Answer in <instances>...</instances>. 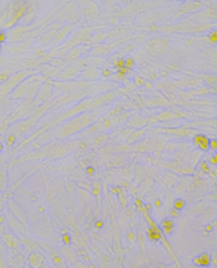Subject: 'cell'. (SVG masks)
I'll list each match as a JSON object with an SVG mask.
<instances>
[{"mask_svg":"<svg viewBox=\"0 0 217 268\" xmlns=\"http://www.w3.org/2000/svg\"><path fill=\"white\" fill-rule=\"evenodd\" d=\"M159 228L162 231V235L169 236V235H172V232H173V228H175V222H173L172 218H165V219H163L160 222Z\"/></svg>","mask_w":217,"mask_h":268,"instance_id":"cell-1","label":"cell"},{"mask_svg":"<svg viewBox=\"0 0 217 268\" xmlns=\"http://www.w3.org/2000/svg\"><path fill=\"white\" fill-rule=\"evenodd\" d=\"M193 263L198 267H204V268L209 267L211 266V254L207 253V251H204V253L199 254L198 256H195L193 259Z\"/></svg>","mask_w":217,"mask_h":268,"instance_id":"cell-2","label":"cell"},{"mask_svg":"<svg viewBox=\"0 0 217 268\" xmlns=\"http://www.w3.org/2000/svg\"><path fill=\"white\" fill-rule=\"evenodd\" d=\"M193 142H194V144L197 146V147H199V148L202 150V151L209 150V138H208L207 135H204V134L195 135L194 139H193Z\"/></svg>","mask_w":217,"mask_h":268,"instance_id":"cell-3","label":"cell"},{"mask_svg":"<svg viewBox=\"0 0 217 268\" xmlns=\"http://www.w3.org/2000/svg\"><path fill=\"white\" fill-rule=\"evenodd\" d=\"M185 206H186V202L183 201L182 199H176L175 200V202H173V209H176V210H182V209H185Z\"/></svg>","mask_w":217,"mask_h":268,"instance_id":"cell-4","label":"cell"},{"mask_svg":"<svg viewBox=\"0 0 217 268\" xmlns=\"http://www.w3.org/2000/svg\"><path fill=\"white\" fill-rule=\"evenodd\" d=\"M133 66H134V61H133L132 58H127V59H124V67H126V68L131 70Z\"/></svg>","mask_w":217,"mask_h":268,"instance_id":"cell-5","label":"cell"},{"mask_svg":"<svg viewBox=\"0 0 217 268\" xmlns=\"http://www.w3.org/2000/svg\"><path fill=\"white\" fill-rule=\"evenodd\" d=\"M200 169L204 172V173H209L211 172V168H209V164L208 162H205V161H203L202 164H200Z\"/></svg>","mask_w":217,"mask_h":268,"instance_id":"cell-6","label":"cell"},{"mask_svg":"<svg viewBox=\"0 0 217 268\" xmlns=\"http://www.w3.org/2000/svg\"><path fill=\"white\" fill-rule=\"evenodd\" d=\"M208 39L212 43H217V31H211L208 35Z\"/></svg>","mask_w":217,"mask_h":268,"instance_id":"cell-7","label":"cell"},{"mask_svg":"<svg viewBox=\"0 0 217 268\" xmlns=\"http://www.w3.org/2000/svg\"><path fill=\"white\" fill-rule=\"evenodd\" d=\"M211 264H213L217 268V251H213L211 255Z\"/></svg>","mask_w":217,"mask_h":268,"instance_id":"cell-8","label":"cell"},{"mask_svg":"<svg viewBox=\"0 0 217 268\" xmlns=\"http://www.w3.org/2000/svg\"><path fill=\"white\" fill-rule=\"evenodd\" d=\"M209 148L213 150V151H217V139H209Z\"/></svg>","mask_w":217,"mask_h":268,"instance_id":"cell-9","label":"cell"},{"mask_svg":"<svg viewBox=\"0 0 217 268\" xmlns=\"http://www.w3.org/2000/svg\"><path fill=\"white\" fill-rule=\"evenodd\" d=\"M63 236H62V238H63V242L66 244V245H69L70 242H71V237H70V235L67 233V232H65V233H62Z\"/></svg>","mask_w":217,"mask_h":268,"instance_id":"cell-10","label":"cell"},{"mask_svg":"<svg viewBox=\"0 0 217 268\" xmlns=\"http://www.w3.org/2000/svg\"><path fill=\"white\" fill-rule=\"evenodd\" d=\"M115 66H116L118 68H123V67H124V59L120 58V59H119V61L115 63Z\"/></svg>","mask_w":217,"mask_h":268,"instance_id":"cell-11","label":"cell"},{"mask_svg":"<svg viewBox=\"0 0 217 268\" xmlns=\"http://www.w3.org/2000/svg\"><path fill=\"white\" fill-rule=\"evenodd\" d=\"M209 164H212V165H217V156H216V154L209 158Z\"/></svg>","mask_w":217,"mask_h":268,"instance_id":"cell-12","label":"cell"},{"mask_svg":"<svg viewBox=\"0 0 217 268\" xmlns=\"http://www.w3.org/2000/svg\"><path fill=\"white\" fill-rule=\"evenodd\" d=\"M87 174H88V176H93V174H94V168L93 166L87 168Z\"/></svg>","mask_w":217,"mask_h":268,"instance_id":"cell-13","label":"cell"},{"mask_svg":"<svg viewBox=\"0 0 217 268\" xmlns=\"http://www.w3.org/2000/svg\"><path fill=\"white\" fill-rule=\"evenodd\" d=\"M204 228H205V229H204V233H211V232H212V229H213V227L211 226V224H208V226H205Z\"/></svg>","mask_w":217,"mask_h":268,"instance_id":"cell-14","label":"cell"},{"mask_svg":"<svg viewBox=\"0 0 217 268\" xmlns=\"http://www.w3.org/2000/svg\"><path fill=\"white\" fill-rule=\"evenodd\" d=\"M171 217H172V218H177V217H178V210L172 209V210H171Z\"/></svg>","mask_w":217,"mask_h":268,"instance_id":"cell-15","label":"cell"},{"mask_svg":"<svg viewBox=\"0 0 217 268\" xmlns=\"http://www.w3.org/2000/svg\"><path fill=\"white\" fill-rule=\"evenodd\" d=\"M94 226H96V228H102V227H104V222H102V221H97L94 223Z\"/></svg>","mask_w":217,"mask_h":268,"instance_id":"cell-16","label":"cell"},{"mask_svg":"<svg viewBox=\"0 0 217 268\" xmlns=\"http://www.w3.org/2000/svg\"><path fill=\"white\" fill-rule=\"evenodd\" d=\"M93 193H94V195H98V193H100V187H98V184H97V183H94V188H93Z\"/></svg>","mask_w":217,"mask_h":268,"instance_id":"cell-17","label":"cell"},{"mask_svg":"<svg viewBox=\"0 0 217 268\" xmlns=\"http://www.w3.org/2000/svg\"><path fill=\"white\" fill-rule=\"evenodd\" d=\"M136 205L138 206V209H140V210H142V209H144V205H142V202H141V200H136Z\"/></svg>","mask_w":217,"mask_h":268,"instance_id":"cell-18","label":"cell"},{"mask_svg":"<svg viewBox=\"0 0 217 268\" xmlns=\"http://www.w3.org/2000/svg\"><path fill=\"white\" fill-rule=\"evenodd\" d=\"M14 141H16V137H14V135H9V138H8V143H9V144H12V143H14Z\"/></svg>","mask_w":217,"mask_h":268,"instance_id":"cell-19","label":"cell"},{"mask_svg":"<svg viewBox=\"0 0 217 268\" xmlns=\"http://www.w3.org/2000/svg\"><path fill=\"white\" fill-rule=\"evenodd\" d=\"M5 37H7V36H5V34H4V32H2V34H0V44H2V43H4Z\"/></svg>","mask_w":217,"mask_h":268,"instance_id":"cell-20","label":"cell"},{"mask_svg":"<svg viewBox=\"0 0 217 268\" xmlns=\"http://www.w3.org/2000/svg\"><path fill=\"white\" fill-rule=\"evenodd\" d=\"M160 205H162V200H159V199H158V200H155V206H158V207H159Z\"/></svg>","mask_w":217,"mask_h":268,"instance_id":"cell-21","label":"cell"},{"mask_svg":"<svg viewBox=\"0 0 217 268\" xmlns=\"http://www.w3.org/2000/svg\"><path fill=\"white\" fill-rule=\"evenodd\" d=\"M128 236H129V240H131V241H133V237H134V233H133V232H129V235H128Z\"/></svg>","mask_w":217,"mask_h":268,"instance_id":"cell-22","label":"cell"},{"mask_svg":"<svg viewBox=\"0 0 217 268\" xmlns=\"http://www.w3.org/2000/svg\"><path fill=\"white\" fill-rule=\"evenodd\" d=\"M104 75H110V70H104Z\"/></svg>","mask_w":217,"mask_h":268,"instance_id":"cell-23","label":"cell"},{"mask_svg":"<svg viewBox=\"0 0 217 268\" xmlns=\"http://www.w3.org/2000/svg\"><path fill=\"white\" fill-rule=\"evenodd\" d=\"M112 192H114V193H118V192H120V190H119V188H112Z\"/></svg>","mask_w":217,"mask_h":268,"instance_id":"cell-24","label":"cell"},{"mask_svg":"<svg viewBox=\"0 0 217 268\" xmlns=\"http://www.w3.org/2000/svg\"><path fill=\"white\" fill-rule=\"evenodd\" d=\"M2 222H3V215L0 214V223H2Z\"/></svg>","mask_w":217,"mask_h":268,"instance_id":"cell-25","label":"cell"},{"mask_svg":"<svg viewBox=\"0 0 217 268\" xmlns=\"http://www.w3.org/2000/svg\"><path fill=\"white\" fill-rule=\"evenodd\" d=\"M2 150H3V146H2V144H0V151H2Z\"/></svg>","mask_w":217,"mask_h":268,"instance_id":"cell-26","label":"cell"},{"mask_svg":"<svg viewBox=\"0 0 217 268\" xmlns=\"http://www.w3.org/2000/svg\"><path fill=\"white\" fill-rule=\"evenodd\" d=\"M2 32H3V31H2V30H0V34H2Z\"/></svg>","mask_w":217,"mask_h":268,"instance_id":"cell-27","label":"cell"},{"mask_svg":"<svg viewBox=\"0 0 217 268\" xmlns=\"http://www.w3.org/2000/svg\"><path fill=\"white\" fill-rule=\"evenodd\" d=\"M216 156H217V151H216Z\"/></svg>","mask_w":217,"mask_h":268,"instance_id":"cell-28","label":"cell"}]
</instances>
